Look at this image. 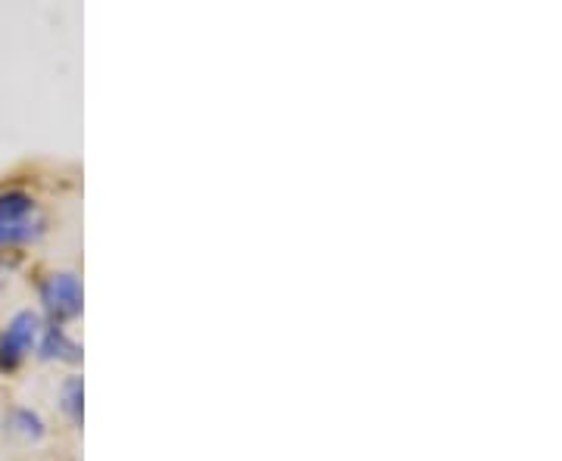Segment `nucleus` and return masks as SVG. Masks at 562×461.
<instances>
[{"instance_id": "nucleus-1", "label": "nucleus", "mask_w": 562, "mask_h": 461, "mask_svg": "<svg viewBox=\"0 0 562 461\" xmlns=\"http://www.w3.org/2000/svg\"><path fill=\"white\" fill-rule=\"evenodd\" d=\"M32 212H35V200L23 190H10L0 197V247L20 244V240H28L38 234Z\"/></svg>"}, {"instance_id": "nucleus-2", "label": "nucleus", "mask_w": 562, "mask_h": 461, "mask_svg": "<svg viewBox=\"0 0 562 461\" xmlns=\"http://www.w3.org/2000/svg\"><path fill=\"white\" fill-rule=\"evenodd\" d=\"M41 302L53 322H70L82 312V284L70 272L50 275L41 284Z\"/></svg>"}, {"instance_id": "nucleus-3", "label": "nucleus", "mask_w": 562, "mask_h": 461, "mask_svg": "<svg viewBox=\"0 0 562 461\" xmlns=\"http://www.w3.org/2000/svg\"><path fill=\"white\" fill-rule=\"evenodd\" d=\"M41 337V319L35 312H20L7 324L0 337V365H16L32 352V346Z\"/></svg>"}, {"instance_id": "nucleus-4", "label": "nucleus", "mask_w": 562, "mask_h": 461, "mask_svg": "<svg viewBox=\"0 0 562 461\" xmlns=\"http://www.w3.org/2000/svg\"><path fill=\"white\" fill-rule=\"evenodd\" d=\"M41 356H45V359H66V362H78V359H82V349L72 344L63 327H50V331L45 334V340H41Z\"/></svg>"}, {"instance_id": "nucleus-5", "label": "nucleus", "mask_w": 562, "mask_h": 461, "mask_svg": "<svg viewBox=\"0 0 562 461\" xmlns=\"http://www.w3.org/2000/svg\"><path fill=\"white\" fill-rule=\"evenodd\" d=\"M82 377H70L66 381V387H63V409H66V415L75 421V424H82Z\"/></svg>"}, {"instance_id": "nucleus-6", "label": "nucleus", "mask_w": 562, "mask_h": 461, "mask_svg": "<svg viewBox=\"0 0 562 461\" xmlns=\"http://www.w3.org/2000/svg\"><path fill=\"white\" fill-rule=\"evenodd\" d=\"M16 424H20V431H23L25 437H32V439H38L41 434H45V424H41V418L38 415H32V412H16V418H13Z\"/></svg>"}]
</instances>
